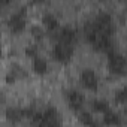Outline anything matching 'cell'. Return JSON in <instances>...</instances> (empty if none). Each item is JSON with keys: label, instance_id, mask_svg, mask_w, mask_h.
Listing matches in <instances>:
<instances>
[{"label": "cell", "instance_id": "6", "mask_svg": "<svg viewBox=\"0 0 127 127\" xmlns=\"http://www.w3.org/2000/svg\"><path fill=\"white\" fill-rule=\"evenodd\" d=\"M66 99H67V102H69V105H70L72 109L81 111V108H82V105H84V94H82L81 91H78V90H70V91L66 93Z\"/></svg>", "mask_w": 127, "mask_h": 127}, {"label": "cell", "instance_id": "12", "mask_svg": "<svg viewBox=\"0 0 127 127\" xmlns=\"http://www.w3.org/2000/svg\"><path fill=\"white\" fill-rule=\"evenodd\" d=\"M6 118L11 120V121H20L23 118L21 115V108H8L6 109Z\"/></svg>", "mask_w": 127, "mask_h": 127}, {"label": "cell", "instance_id": "16", "mask_svg": "<svg viewBox=\"0 0 127 127\" xmlns=\"http://www.w3.org/2000/svg\"><path fill=\"white\" fill-rule=\"evenodd\" d=\"M26 55L27 57H32V58L37 57V46L36 45H29L26 48Z\"/></svg>", "mask_w": 127, "mask_h": 127}, {"label": "cell", "instance_id": "4", "mask_svg": "<svg viewBox=\"0 0 127 127\" xmlns=\"http://www.w3.org/2000/svg\"><path fill=\"white\" fill-rule=\"evenodd\" d=\"M76 29L70 27V26H64L55 32V36H57V40L60 43H66V45H72L75 40H76Z\"/></svg>", "mask_w": 127, "mask_h": 127}, {"label": "cell", "instance_id": "1", "mask_svg": "<svg viewBox=\"0 0 127 127\" xmlns=\"http://www.w3.org/2000/svg\"><path fill=\"white\" fill-rule=\"evenodd\" d=\"M108 69L114 75H124L126 73V57L118 52L117 49H112L108 52Z\"/></svg>", "mask_w": 127, "mask_h": 127}, {"label": "cell", "instance_id": "10", "mask_svg": "<svg viewBox=\"0 0 127 127\" xmlns=\"http://www.w3.org/2000/svg\"><path fill=\"white\" fill-rule=\"evenodd\" d=\"M46 69H48V64H46V60H45V58H42V57H39V55L33 58V70H34L36 73L43 75V73L46 72Z\"/></svg>", "mask_w": 127, "mask_h": 127}, {"label": "cell", "instance_id": "11", "mask_svg": "<svg viewBox=\"0 0 127 127\" xmlns=\"http://www.w3.org/2000/svg\"><path fill=\"white\" fill-rule=\"evenodd\" d=\"M91 108L94 109V111H97V112H106L108 109H111L109 108V103L106 102V100H103V99H94L93 102H91Z\"/></svg>", "mask_w": 127, "mask_h": 127}, {"label": "cell", "instance_id": "17", "mask_svg": "<svg viewBox=\"0 0 127 127\" xmlns=\"http://www.w3.org/2000/svg\"><path fill=\"white\" fill-rule=\"evenodd\" d=\"M15 79H17V75H15L12 70H9V72L6 73V82H8V84H12V82H15Z\"/></svg>", "mask_w": 127, "mask_h": 127}, {"label": "cell", "instance_id": "13", "mask_svg": "<svg viewBox=\"0 0 127 127\" xmlns=\"http://www.w3.org/2000/svg\"><path fill=\"white\" fill-rule=\"evenodd\" d=\"M126 99H127V96H126V88H124V87L115 91V102L124 105V103H126Z\"/></svg>", "mask_w": 127, "mask_h": 127}, {"label": "cell", "instance_id": "9", "mask_svg": "<svg viewBox=\"0 0 127 127\" xmlns=\"http://www.w3.org/2000/svg\"><path fill=\"white\" fill-rule=\"evenodd\" d=\"M79 121H81L82 124H85L87 127H100V126H102L97 120H94V117H93L91 112H88V111H81V112H79Z\"/></svg>", "mask_w": 127, "mask_h": 127}, {"label": "cell", "instance_id": "15", "mask_svg": "<svg viewBox=\"0 0 127 127\" xmlns=\"http://www.w3.org/2000/svg\"><path fill=\"white\" fill-rule=\"evenodd\" d=\"M11 70L17 75V78H18V76H26V75H27L26 70H24V67L20 66V64H17V63H14V64H12V69H11Z\"/></svg>", "mask_w": 127, "mask_h": 127}, {"label": "cell", "instance_id": "18", "mask_svg": "<svg viewBox=\"0 0 127 127\" xmlns=\"http://www.w3.org/2000/svg\"><path fill=\"white\" fill-rule=\"evenodd\" d=\"M0 103H3V94L0 93Z\"/></svg>", "mask_w": 127, "mask_h": 127}, {"label": "cell", "instance_id": "3", "mask_svg": "<svg viewBox=\"0 0 127 127\" xmlns=\"http://www.w3.org/2000/svg\"><path fill=\"white\" fill-rule=\"evenodd\" d=\"M73 55V46L72 45H66V43H60L57 42L55 46L52 48V57L61 63H66L70 60V57Z\"/></svg>", "mask_w": 127, "mask_h": 127}, {"label": "cell", "instance_id": "5", "mask_svg": "<svg viewBox=\"0 0 127 127\" xmlns=\"http://www.w3.org/2000/svg\"><path fill=\"white\" fill-rule=\"evenodd\" d=\"M81 81H82L84 87L88 88V90L96 91L97 87H99V78H97L96 72L91 70V69H84L81 72Z\"/></svg>", "mask_w": 127, "mask_h": 127}, {"label": "cell", "instance_id": "7", "mask_svg": "<svg viewBox=\"0 0 127 127\" xmlns=\"http://www.w3.org/2000/svg\"><path fill=\"white\" fill-rule=\"evenodd\" d=\"M42 23L45 26V29L49 32V33H55L58 30V18L51 14V12H45L43 17H42Z\"/></svg>", "mask_w": 127, "mask_h": 127}, {"label": "cell", "instance_id": "14", "mask_svg": "<svg viewBox=\"0 0 127 127\" xmlns=\"http://www.w3.org/2000/svg\"><path fill=\"white\" fill-rule=\"evenodd\" d=\"M30 32H32V34L36 37V39H40L42 36H43V27H40V26H32V29H30Z\"/></svg>", "mask_w": 127, "mask_h": 127}, {"label": "cell", "instance_id": "8", "mask_svg": "<svg viewBox=\"0 0 127 127\" xmlns=\"http://www.w3.org/2000/svg\"><path fill=\"white\" fill-rule=\"evenodd\" d=\"M123 123V118L118 112L112 111V109H108L105 114H103V124H108V126H120Z\"/></svg>", "mask_w": 127, "mask_h": 127}, {"label": "cell", "instance_id": "2", "mask_svg": "<svg viewBox=\"0 0 127 127\" xmlns=\"http://www.w3.org/2000/svg\"><path fill=\"white\" fill-rule=\"evenodd\" d=\"M26 11H27V8L23 6L21 9H18L17 12H14V14L9 17V20H8V26H9L11 32H14V33H20V32L26 27Z\"/></svg>", "mask_w": 127, "mask_h": 127}]
</instances>
